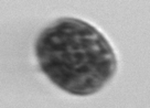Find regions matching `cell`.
Returning a JSON list of instances; mask_svg holds the SVG:
<instances>
[{
  "label": "cell",
  "instance_id": "obj_1",
  "mask_svg": "<svg viewBox=\"0 0 150 108\" xmlns=\"http://www.w3.org/2000/svg\"><path fill=\"white\" fill-rule=\"evenodd\" d=\"M35 52L41 70L52 83L76 96L97 93L117 70L115 53L105 37L74 18L56 20L44 29Z\"/></svg>",
  "mask_w": 150,
  "mask_h": 108
}]
</instances>
